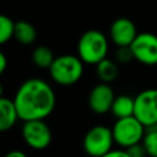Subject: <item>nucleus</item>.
<instances>
[{"mask_svg": "<svg viewBox=\"0 0 157 157\" xmlns=\"http://www.w3.org/2000/svg\"><path fill=\"white\" fill-rule=\"evenodd\" d=\"M13 102L23 121L44 120L55 107V94L47 81L29 78L18 87Z\"/></svg>", "mask_w": 157, "mask_h": 157, "instance_id": "obj_1", "label": "nucleus"}, {"mask_svg": "<svg viewBox=\"0 0 157 157\" xmlns=\"http://www.w3.org/2000/svg\"><path fill=\"white\" fill-rule=\"evenodd\" d=\"M108 53L107 37L97 29L86 31L77 42V54L85 64L97 65Z\"/></svg>", "mask_w": 157, "mask_h": 157, "instance_id": "obj_2", "label": "nucleus"}, {"mask_svg": "<svg viewBox=\"0 0 157 157\" xmlns=\"http://www.w3.org/2000/svg\"><path fill=\"white\" fill-rule=\"evenodd\" d=\"M50 76L54 82L60 86L75 85L83 74V61L77 55L64 54L54 59L49 67Z\"/></svg>", "mask_w": 157, "mask_h": 157, "instance_id": "obj_3", "label": "nucleus"}, {"mask_svg": "<svg viewBox=\"0 0 157 157\" xmlns=\"http://www.w3.org/2000/svg\"><path fill=\"white\" fill-rule=\"evenodd\" d=\"M145 129L146 126L135 115L117 119L115 124L112 128L114 141L125 148L135 144L142 142L145 136Z\"/></svg>", "mask_w": 157, "mask_h": 157, "instance_id": "obj_4", "label": "nucleus"}, {"mask_svg": "<svg viewBox=\"0 0 157 157\" xmlns=\"http://www.w3.org/2000/svg\"><path fill=\"white\" fill-rule=\"evenodd\" d=\"M114 142L112 129L103 125H96L86 132L83 137V150L91 157H102L112 151Z\"/></svg>", "mask_w": 157, "mask_h": 157, "instance_id": "obj_5", "label": "nucleus"}, {"mask_svg": "<svg viewBox=\"0 0 157 157\" xmlns=\"http://www.w3.org/2000/svg\"><path fill=\"white\" fill-rule=\"evenodd\" d=\"M134 115L146 126H157V88H148L135 97Z\"/></svg>", "mask_w": 157, "mask_h": 157, "instance_id": "obj_6", "label": "nucleus"}, {"mask_svg": "<svg viewBox=\"0 0 157 157\" xmlns=\"http://www.w3.org/2000/svg\"><path fill=\"white\" fill-rule=\"evenodd\" d=\"M134 59L144 65H157V36L150 32L139 33L130 45Z\"/></svg>", "mask_w": 157, "mask_h": 157, "instance_id": "obj_7", "label": "nucleus"}, {"mask_svg": "<svg viewBox=\"0 0 157 157\" xmlns=\"http://www.w3.org/2000/svg\"><path fill=\"white\" fill-rule=\"evenodd\" d=\"M22 137L29 147L44 150L52 142V131L44 120H28L23 123Z\"/></svg>", "mask_w": 157, "mask_h": 157, "instance_id": "obj_8", "label": "nucleus"}, {"mask_svg": "<svg viewBox=\"0 0 157 157\" xmlns=\"http://www.w3.org/2000/svg\"><path fill=\"white\" fill-rule=\"evenodd\" d=\"M114 92L108 83L96 85L88 96V105L96 114H104L112 109L114 102Z\"/></svg>", "mask_w": 157, "mask_h": 157, "instance_id": "obj_9", "label": "nucleus"}, {"mask_svg": "<svg viewBox=\"0 0 157 157\" xmlns=\"http://www.w3.org/2000/svg\"><path fill=\"white\" fill-rule=\"evenodd\" d=\"M135 23L126 18H117L110 26V38L117 47H130L137 36Z\"/></svg>", "mask_w": 157, "mask_h": 157, "instance_id": "obj_10", "label": "nucleus"}, {"mask_svg": "<svg viewBox=\"0 0 157 157\" xmlns=\"http://www.w3.org/2000/svg\"><path fill=\"white\" fill-rule=\"evenodd\" d=\"M18 112L15 105L13 99L5 97L0 98V130L7 131L16 124L18 119Z\"/></svg>", "mask_w": 157, "mask_h": 157, "instance_id": "obj_11", "label": "nucleus"}, {"mask_svg": "<svg viewBox=\"0 0 157 157\" xmlns=\"http://www.w3.org/2000/svg\"><path fill=\"white\" fill-rule=\"evenodd\" d=\"M110 112L117 119L120 118H128L134 115L135 113V98H131L129 96L121 94L115 97Z\"/></svg>", "mask_w": 157, "mask_h": 157, "instance_id": "obj_12", "label": "nucleus"}, {"mask_svg": "<svg viewBox=\"0 0 157 157\" xmlns=\"http://www.w3.org/2000/svg\"><path fill=\"white\" fill-rule=\"evenodd\" d=\"M13 38L23 45L32 44L37 38V31L32 23L27 21H18L15 25Z\"/></svg>", "mask_w": 157, "mask_h": 157, "instance_id": "obj_13", "label": "nucleus"}, {"mask_svg": "<svg viewBox=\"0 0 157 157\" xmlns=\"http://www.w3.org/2000/svg\"><path fill=\"white\" fill-rule=\"evenodd\" d=\"M96 72L99 80L104 83H109L118 77V65L110 59H103L96 65Z\"/></svg>", "mask_w": 157, "mask_h": 157, "instance_id": "obj_14", "label": "nucleus"}, {"mask_svg": "<svg viewBox=\"0 0 157 157\" xmlns=\"http://www.w3.org/2000/svg\"><path fill=\"white\" fill-rule=\"evenodd\" d=\"M53 52L48 47H37L32 53V60L36 66L40 69H49L54 61Z\"/></svg>", "mask_w": 157, "mask_h": 157, "instance_id": "obj_15", "label": "nucleus"}, {"mask_svg": "<svg viewBox=\"0 0 157 157\" xmlns=\"http://www.w3.org/2000/svg\"><path fill=\"white\" fill-rule=\"evenodd\" d=\"M15 25H16V22H13L6 15L0 16V43L1 44L6 43L7 40H10L13 37Z\"/></svg>", "mask_w": 157, "mask_h": 157, "instance_id": "obj_16", "label": "nucleus"}, {"mask_svg": "<svg viewBox=\"0 0 157 157\" xmlns=\"http://www.w3.org/2000/svg\"><path fill=\"white\" fill-rule=\"evenodd\" d=\"M150 130L145 134L142 144L147 151V155L151 157H157V126L148 128Z\"/></svg>", "mask_w": 157, "mask_h": 157, "instance_id": "obj_17", "label": "nucleus"}, {"mask_svg": "<svg viewBox=\"0 0 157 157\" xmlns=\"http://www.w3.org/2000/svg\"><path fill=\"white\" fill-rule=\"evenodd\" d=\"M131 59H134V55H132V52H131V48L130 47H118V50H117V60L119 63H128L130 61Z\"/></svg>", "mask_w": 157, "mask_h": 157, "instance_id": "obj_18", "label": "nucleus"}, {"mask_svg": "<svg viewBox=\"0 0 157 157\" xmlns=\"http://www.w3.org/2000/svg\"><path fill=\"white\" fill-rule=\"evenodd\" d=\"M126 151H128V153L131 157H145L147 155V151H146L144 144H140V142L139 144H135V145H132L130 147H128Z\"/></svg>", "mask_w": 157, "mask_h": 157, "instance_id": "obj_19", "label": "nucleus"}, {"mask_svg": "<svg viewBox=\"0 0 157 157\" xmlns=\"http://www.w3.org/2000/svg\"><path fill=\"white\" fill-rule=\"evenodd\" d=\"M102 157H131V156L128 153V151L124 150H112Z\"/></svg>", "mask_w": 157, "mask_h": 157, "instance_id": "obj_20", "label": "nucleus"}, {"mask_svg": "<svg viewBox=\"0 0 157 157\" xmlns=\"http://www.w3.org/2000/svg\"><path fill=\"white\" fill-rule=\"evenodd\" d=\"M6 66H7L6 56H5V54H4V53H0V72H1V74L6 70Z\"/></svg>", "mask_w": 157, "mask_h": 157, "instance_id": "obj_21", "label": "nucleus"}, {"mask_svg": "<svg viewBox=\"0 0 157 157\" xmlns=\"http://www.w3.org/2000/svg\"><path fill=\"white\" fill-rule=\"evenodd\" d=\"M5 157H27V155L22 151H18V150H13V151H10L9 153H6Z\"/></svg>", "mask_w": 157, "mask_h": 157, "instance_id": "obj_22", "label": "nucleus"}]
</instances>
